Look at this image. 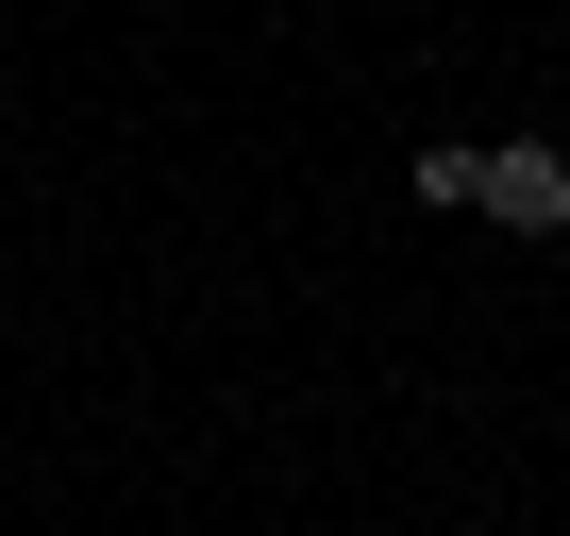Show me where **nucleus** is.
Instances as JSON below:
<instances>
[{"label":"nucleus","mask_w":570,"mask_h":536,"mask_svg":"<svg viewBox=\"0 0 570 536\" xmlns=\"http://www.w3.org/2000/svg\"><path fill=\"white\" fill-rule=\"evenodd\" d=\"M503 235H570V151L553 135H487V185H470Z\"/></svg>","instance_id":"f257e3e1"},{"label":"nucleus","mask_w":570,"mask_h":536,"mask_svg":"<svg viewBox=\"0 0 570 536\" xmlns=\"http://www.w3.org/2000/svg\"><path fill=\"white\" fill-rule=\"evenodd\" d=\"M487 185V135H420V201H470Z\"/></svg>","instance_id":"f03ea898"}]
</instances>
